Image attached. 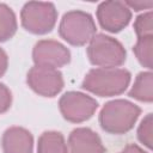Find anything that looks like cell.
Masks as SVG:
<instances>
[{
	"label": "cell",
	"mask_w": 153,
	"mask_h": 153,
	"mask_svg": "<svg viewBox=\"0 0 153 153\" xmlns=\"http://www.w3.org/2000/svg\"><path fill=\"white\" fill-rule=\"evenodd\" d=\"M11 102H12L11 91L4 84H0V114L7 111L10 109Z\"/></svg>",
	"instance_id": "obj_18"
},
{
	"label": "cell",
	"mask_w": 153,
	"mask_h": 153,
	"mask_svg": "<svg viewBox=\"0 0 153 153\" xmlns=\"http://www.w3.org/2000/svg\"><path fill=\"white\" fill-rule=\"evenodd\" d=\"M152 124H153L152 114H148L141 121V124L137 129L139 140L148 148H152Z\"/></svg>",
	"instance_id": "obj_17"
},
{
	"label": "cell",
	"mask_w": 153,
	"mask_h": 153,
	"mask_svg": "<svg viewBox=\"0 0 153 153\" xmlns=\"http://www.w3.org/2000/svg\"><path fill=\"white\" fill-rule=\"evenodd\" d=\"M60 111L62 116L73 123H79L88 120L96 111L97 102L81 92H67L60 99Z\"/></svg>",
	"instance_id": "obj_6"
},
{
	"label": "cell",
	"mask_w": 153,
	"mask_h": 153,
	"mask_svg": "<svg viewBox=\"0 0 153 153\" xmlns=\"http://www.w3.org/2000/svg\"><path fill=\"white\" fill-rule=\"evenodd\" d=\"M90 61L103 68H115L126 61V50L115 38L99 33L92 37L87 48Z\"/></svg>",
	"instance_id": "obj_3"
},
{
	"label": "cell",
	"mask_w": 153,
	"mask_h": 153,
	"mask_svg": "<svg viewBox=\"0 0 153 153\" xmlns=\"http://www.w3.org/2000/svg\"><path fill=\"white\" fill-rule=\"evenodd\" d=\"M17 30V20L13 11L5 4H0V42L10 39Z\"/></svg>",
	"instance_id": "obj_14"
},
{
	"label": "cell",
	"mask_w": 153,
	"mask_h": 153,
	"mask_svg": "<svg viewBox=\"0 0 153 153\" xmlns=\"http://www.w3.org/2000/svg\"><path fill=\"white\" fill-rule=\"evenodd\" d=\"M140 112V108L128 100H111L103 106L99 114V123L108 133L123 134L134 127Z\"/></svg>",
	"instance_id": "obj_2"
},
{
	"label": "cell",
	"mask_w": 153,
	"mask_h": 153,
	"mask_svg": "<svg viewBox=\"0 0 153 153\" xmlns=\"http://www.w3.org/2000/svg\"><path fill=\"white\" fill-rule=\"evenodd\" d=\"M153 74L151 72H141L136 79L135 82L129 91V96L141 100V102H152L153 100Z\"/></svg>",
	"instance_id": "obj_12"
},
{
	"label": "cell",
	"mask_w": 153,
	"mask_h": 153,
	"mask_svg": "<svg viewBox=\"0 0 153 153\" xmlns=\"http://www.w3.org/2000/svg\"><path fill=\"white\" fill-rule=\"evenodd\" d=\"M134 53L140 63L151 69L153 61V36L139 38L136 44L134 45Z\"/></svg>",
	"instance_id": "obj_15"
},
{
	"label": "cell",
	"mask_w": 153,
	"mask_h": 153,
	"mask_svg": "<svg viewBox=\"0 0 153 153\" xmlns=\"http://www.w3.org/2000/svg\"><path fill=\"white\" fill-rule=\"evenodd\" d=\"M6 69H7V55L0 48V76L6 72Z\"/></svg>",
	"instance_id": "obj_21"
},
{
	"label": "cell",
	"mask_w": 153,
	"mask_h": 153,
	"mask_svg": "<svg viewBox=\"0 0 153 153\" xmlns=\"http://www.w3.org/2000/svg\"><path fill=\"white\" fill-rule=\"evenodd\" d=\"M134 29L139 38L146 36H153V13L147 12L139 16L134 23Z\"/></svg>",
	"instance_id": "obj_16"
},
{
	"label": "cell",
	"mask_w": 153,
	"mask_h": 153,
	"mask_svg": "<svg viewBox=\"0 0 153 153\" xmlns=\"http://www.w3.org/2000/svg\"><path fill=\"white\" fill-rule=\"evenodd\" d=\"M32 57L38 67L57 69L71 61V53L57 41L42 39L35 44Z\"/></svg>",
	"instance_id": "obj_7"
},
{
	"label": "cell",
	"mask_w": 153,
	"mask_h": 153,
	"mask_svg": "<svg viewBox=\"0 0 153 153\" xmlns=\"http://www.w3.org/2000/svg\"><path fill=\"white\" fill-rule=\"evenodd\" d=\"M69 153H104L100 137L90 128H76L68 137Z\"/></svg>",
	"instance_id": "obj_10"
},
{
	"label": "cell",
	"mask_w": 153,
	"mask_h": 153,
	"mask_svg": "<svg viewBox=\"0 0 153 153\" xmlns=\"http://www.w3.org/2000/svg\"><path fill=\"white\" fill-rule=\"evenodd\" d=\"M61 37L73 45H84L96 33V24L92 17L82 11L65 13L59 27Z\"/></svg>",
	"instance_id": "obj_4"
},
{
	"label": "cell",
	"mask_w": 153,
	"mask_h": 153,
	"mask_svg": "<svg viewBox=\"0 0 153 153\" xmlns=\"http://www.w3.org/2000/svg\"><path fill=\"white\" fill-rule=\"evenodd\" d=\"M37 153H67L65 139L59 131H45L38 139Z\"/></svg>",
	"instance_id": "obj_13"
},
{
	"label": "cell",
	"mask_w": 153,
	"mask_h": 153,
	"mask_svg": "<svg viewBox=\"0 0 153 153\" xmlns=\"http://www.w3.org/2000/svg\"><path fill=\"white\" fill-rule=\"evenodd\" d=\"M128 7L134 8L135 11H141L146 8H151L153 6V1H126L124 2Z\"/></svg>",
	"instance_id": "obj_19"
},
{
	"label": "cell",
	"mask_w": 153,
	"mask_h": 153,
	"mask_svg": "<svg viewBox=\"0 0 153 153\" xmlns=\"http://www.w3.org/2000/svg\"><path fill=\"white\" fill-rule=\"evenodd\" d=\"M27 84L36 93L54 97L62 90L63 78L57 69L35 66L27 73Z\"/></svg>",
	"instance_id": "obj_8"
},
{
	"label": "cell",
	"mask_w": 153,
	"mask_h": 153,
	"mask_svg": "<svg viewBox=\"0 0 153 153\" xmlns=\"http://www.w3.org/2000/svg\"><path fill=\"white\" fill-rule=\"evenodd\" d=\"M130 82V73L122 68L91 69L82 81V88L100 96L110 97L126 91Z\"/></svg>",
	"instance_id": "obj_1"
},
{
	"label": "cell",
	"mask_w": 153,
	"mask_h": 153,
	"mask_svg": "<svg viewBox=\"0 0 153 153\" xmlns=\"http://www.w3.org/2000/svg\"><path fill=\"white\" fill-rule=\"evenodd\" d=\"M22 25L32 33H47L56 23L57 13L51 2L30 1L26 2L20 13Z\"/></svg>",
	"instance_id": "obj_5"
},
{
	"label": "cell",
	"mask_w": 153,
	"mask_h": 153,
	"mask_svg": "<svg viewBox=\"0 0 153 153\" xmlns=\"http://www.w3.org/2000/svg\"><path fill=\"white\" fill-rule=\"evenodd\" d=\"M32 143L31 133L20 127H11L2 135L4 153H32Z\"/></svg>",
	"instance_id": "obj_11"
},
{
	"label": "cell",
	"mask_w": 153,
	"mask_h": 153,
	"mask_svg": "<svg viewBox=\"0 0 153 153\" xmlns=\"http://www.w3.org/2000/svg\"><path fill=\"white\" fill-rule=\"evenodd\" d=\"M97 18L103 29L110 32H118L130 22L131 12L122 1H104L98 6Z\"/></svg>",
	"instance_id": "obj_9"
},
{
	"label": "cell",
	"mask_w": 153,
	"mask_h": 153,
	"mask_svg": "<svg viewBox=\"0 0 153 153\" xmlns=\"http://www.w3.org/2000/svg\"><path fill=\"white\" fill-rule=\"evenodd\" d=\"M118 153H147V152H145L143 149H141L137 145H135V143H130V145H127L121 152H118Z\"/></svg>",
	"instance_id": "obj_20"
}]
</instances>
